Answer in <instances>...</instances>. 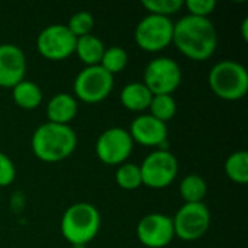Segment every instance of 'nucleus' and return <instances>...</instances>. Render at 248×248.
Returning a JSON list of instances; mask_svg holds the SVG:
<instances>
[{
  "mask_svg": "<svg viewBox=\"0 0 248 248\" xmlns=\"http://www.w3.org/2000/svg\"><path fill=\"white\" fill-rule=\"evenodd\" d=\"M26 58L23 51L13 44H0V87L13 89L25 80Z\"/></svg>",
  "mask_w": 248,
  "mask_h": 248,
  "instance_id": "nucleus-13",
  "label": "nucleus"
},
{
  "mask_svg": "<svg viewBox=\"0 0 248 248\" xmlns=\"http://www.w3.org/2000/svg\"><path fill=\"white\" fill-rule=\"evenodd\" d=\"M206 192H208L206 182L198 174H189L180 183V195L186 203L203 202Z\"/></svg>",
  "mask_w": 248,
  "mask_h": 248,
  "instance_id": "nucleus-19",
  "label": "nucleus"
},
{
  "mask_svg": "<svg viewBox=\"0 0 248 248\" xmlns=\"http://www.w3.org/2000/svg\"><path fill=\"white\" fill-rule=\"evenodd\" d=\"M189 10V15L198 17H208L217 7L215 0H186L185 4Z\"/></svg>",
  "mask_w": 248,
  "mask_h": 248,
  "instance_id": "nucleus-26",
  "label": "nucleus"
},
{
  "mask_svg": "<svg viewBox=\"0 0 248 248\" xmlns=\"http://www.w3.org/2000/svg\"><path fill=\"white\" fill-rule=\"evenodd\" d=\"M115 180H116V185L121 189H125V190H135V189H138L140 186H142L140 166L132 164V163L121 164L118 167V170H116Z\"/></svg>",
  "mask_w": 248,
  "mask_h": 248,
  "instance_id": "nucleus-23",
  "label": "nucleus"
},
{
  "mask_svg": "<svg viewBox=\"0 0 248 248\" xmlns=\"http://www.w3.org/2000/svg\"><path fill=\"white\" fill-rule=\"evenodd\" d=\"M225 173L227 176L240 185H246L248 182V153L247 151H235L225 161Z\"/></svg>",
  "mask_w": 248,
  "mask_h": 248,
  "instance_id": "nucleus-20",
  "label": "nucleus"
},
{
  "mask_svg": "<svg viewBox=\"0 0 248 248\" xmlns=\"http://www.w3.org/2000/svg\"><path fill=\"white\" fill-rule=\"evenodd\" d=\"M173 26L170 17L148 15L135 28V42L147 52H158L173 42Z\"/></svg>",
  "mask_w": 248,
  "mask_h": 248,
  "instance_id": "nucleus-6",
  "label": "nucleus"
},
{
  "mask_svg": "<svg viewBox=\"0 0 248 248\" xmlns=\"http://www.w3.org/2000/svg\"><path fill=\"white\" fill-rule=\"evenodd\" d=\"M128 64V54L124 48L121 46H109V48H105V52L102 55V60H100V67L103 70H106L109 74L115 76L121 71L125 70Z\"/></svg>",
  "mask_w": 248,
  "mask_h": 248,
  "instance_id": "nucleus-22",
  "label": "nucleus"
},
{
  "mask_svg": "<svg viewBox=\"0 0 248 248\" xmlns=\"http://www.w3.org/2000/svg\"><path fill=\"white\" fill-rule=\"evenodd\" d=\"M77 109H78V105L74 96L68 93H58L46 105L48 122L68 125L76 118Z\"/></svg>",
  "mask_w": 248,
  "mask_h": 248,
  "instance_id": "nucleus-15",
  "label": "nucleus"
},
{
  "mask_svg": "<svg viewBox=\"0 0 248 248\" xmlns=\"http://www.w3.org/2000/svg\"><path fill=\"white\" fill-rule=\"evenodd\" d=\"M211 90L224 100H238L248 92V73L237 61L225 60L212 67L208 76Z\"/></svg>",
  "mask_w": 248,
  "mask_h": 248,
  "instance_id": "nucleus-4",
  "label": "nucleus"
},
{
  "mask_svg": "<svg viewBox=\"0 0 248 248\" xmlns=\"http://www.w3.org/2000/svg\"><path fill=\"white\" fill-rule=\"evenodd\" d=\"M76 96L86 103L105 100L113 89V76L100 65H90L81 70L74 80Z\"/></svg>",
  "mask_w": 248,
  "mask_h": 248,
  "instance_id": "nucleus-8",
  "label": "nucleus"
},
{
  "mask_svg": "<svg viewBox=\"0 0 248 248\" xmlns=\"http://www.w3.org/2000/svg\"><path fill=\"white\" fill-rule=\"evenodd\" d=\"M173 44L193 61L209 60L218 45V33L209 17L183 16L173 26Z\"/></svg>",
  "mask_w": 248,
  "mask_h": 248,
  "instance_id": "nucleus-1",
  "label": "nucleus"
},
{
  "mask_svg": "<svg viewBox=\"0 0 248 248\" xmlns=\"http://www.w3.org/2000/svg\"><path fill=\"white\" fill-rule=\"evenodd\" d=\"M132 141L145 145V147H160L167 141V125L154 116L140 115L137 116L132 124L131 129L128 131Z\"/></svg>",
  "mask_w": 248,
  "mask_h": 248,
  "instance_id": "nucleus-14",
  "label": "nucleus"
},
{
  "mask_svg": "<svg viewBox=\"0 0 248 248\" xmlns=\"http://www.w3.org/2000/svg\"><path fill=\"white\" fill-rule=\"evenodd\" d=\"M93 25H94V19H93V15L90 12H86V10H81V12H77L74 13L68 23L65 25L68 28V31L76 36V38H80V36H84V35H89L90 31L93 29Z\"/></svg>",
  "mask_w": 248,
  "mask_h": 248,
  "instance_id": "nucleus-24",
  "label": "nucleus"
},
{
  "mask_svg": "<svg viewBox=\"0 0 248 248\" xmlns=\"http://www.w3.org/2000/svg\"><path fill=\"white\" fill-rule=\"evenodd\" d=\"M148 109L151 112V116L167 124L170 119L174 118L177 112V103L171 94H155L153 96Z\"/></svg>",
  "mask_w": 248,
  "mask_h": 248,
  "instance_id": "nucleus-21",
  "label": "nucleus"
},
{
  "mask_svg": "<svg viewBox=\"0 0 248 248\" xmlns=\"http://www.w3.org/2000/svg\"><path fill=\"white\" fill-rule=\"evenodd\" d=\"M171 219L174 237L183 241H195L203 237L211 225V214L203 202L185 203Z\"/></svg>",
  "mask_w": 248,
  "mask_h": 248,
  "instance_id": "nucleus-7",
  "label": "nucleus"
},
{
  "mask_svg": "<svg viewBox=\"0 0 248 248\" xmlns=\"http://www.w3.org/2000/svg\"><path fill=\"white\" fill-rule=\"evenodd\" d=\"M248 17H246L244 20H243V25H241V33H243V38H244V41H248Z\"/></svg>",
  "mask_w": 248,
  "mask_h": 248,
  "instance_id": "nucleus-28",
  "label": "nucleus"
},
{
  "mask_svg": "<svg viewBox=\"0 0 248 248\" xmlns=\"http://www.w3.org/2000/svg\"><path fill=\"white\" fill-rule=\"evenodd\" d=\"M153 99V93L141 81H132L126 84L121 92V103L124 108L132 112H142L148 109Z\"/></svg>",
  "mask_w": 248,
  "mask_h": 248,
  "instance_id": "nucleus-16",
  "label": "nucleus"
},
{
  "mask_svg": "<svg viewBox=\"0 0 248 248\" xmlns=\"http://www.w3.org/2000/svg\"><path fill=\"white\" fill-rule=\"evenodd\" d=\"M12 97L15 103L26 110L36 109L42 102V90L39 86L29 80H22L12 89Z\"/></svg>",
  "mask_w": 248,
  "mask_h": 248,
  "instance_id": "nucleus-18",
  "label": "nucleus"
},
{
  "mask_svg": "<svg viewBox=\"0 0 248 248\" xmlns=\"http://www.w3.org/2000/svg\"><path fill=\"white\" fill-rule=\"evenodd\" d=\"M142 83L153 93V96L171 94L182 83L180 65L167 57L154 58L145 67Z\"/></svg>",
  "mask_w": 248,
  "mask_h": 248,
  "instance_id": "nucleus-9",
  "label": "nucleus"
},
{
  "mask_svg": "<svg viewBox=\"0 0 248 248\" xmlns=\"http://www.w3.org/2000/svg\"><path fill=\"white\" fill-rule=\"evenodd\" d=\"M137 237L144 247H167L174 238L173 219L163 214H150L138 222Z\"/></svg>",
  "mask_w": 248,
  "mask_h": 248,
  "instance_id": "nucleus-12",
  "label": "nucleus"
},
{
  "mask_svg": "<svg viewBox=\"0 0 248 248\" xmlns=\"http://www.w3.org/2000/svg\"><path fill=\"white\" fill-rule=\"evenodd\" d=\"M140 170L144 186L150 189H164L177 177L179 163L170 151L157 150L145 157Z\"/></svg>",
  "mask_w": 248,
  "mask_h": 248,
  "instance_id": "nucleus-5",
  "label": "nucleus"
},
{
  "mask_svg": "<svg viewBox=\"0 0 248 248\" xmlns=\"http://www.w3.org/2000/svg\"><path fill=\"white\" fill-rule=\"evenodd\" d=\"M141 4L150 12V15L169 17L170 15L179 12L183 7L185 1L183 0H142Z\"/></svg>",
  "mask_w": 248,
  "mask_h": 248,
  "instance_id": "nucleus-25",
  "label": "nucleus"
},
{
  "mask_svg": "<svg viewBox=\"0 0 248 248\" xmlns=\"http://www.w3.org/2000/svg\"><path fill=\"white\" fill-rule=\"evenodd\" d=\"M16 177V167L12 160L0 151V187H6L13 183Z\"/></svg>",
  "mask_w": 248,
  "mask_h": 248,
  "instance_id": "nucleus-27",
  "label": "nucleus"
},
{
  "mask_svg": "<svg viewBox=\"0 0 248 248\" xmlns=\"http://www.w3.org/2000/svg\"><path fill=\"white\" fill-rule=\"evenodd\" d=\"M100 230V214L96 206L78 202L65 209L61 218V234L73 246L89 244Z\"/></svg>",
  "mask_w": 248,
  "mask_h": 248,
  "instance_id": "nucleus-3",
  "label": "nucleus"
},
{
  "mask_svg": "<svg viewBox=\"0 0 248 248\" xmlns=\"http://www.w3.org/2000/svg\"><path fill=\"white\" fill-rule=\"evenodd\" d=\"M74 52L77 54L80 61L84 62L87 67L99 65L100 60H102V55L105 52V45L97 36L89 33V35L77 38Z\"/></svg>",
  "mask_w": 248,
  "mask_h": 248,
  "instance_id": "nucleus-17",
  "label": "nucleus"
},
{
  "mask_svg": "<svg viewBox=\"0 0 248 248\" xmlns=\"http://www.w3.org/2000/svg\"><path fill=\"white\" fill-rule=\"evenodd\" d=\"M32 151L45 163H57L71 155L77 147V135L70 125L46 122L32 135Z\"/></svg>",
  "mask_w": 248,
  "mask_h": 248,
  "instance_id": "nucleus-2",
  "label": "nucleus"
},
{
  "mask_svg": "<svg viewBox=\"0 0 248 248\" xmlns=\"http://www.w3.org/2000/svg\"><path fill=\"white\" fill-rule=\"evenodd\" d=\"M77 38L68 31L65 25L54 23L41 31L36 39L39 54L51 61H61L68 58L76 51Z\"/></svg>",
  "mask_w": 248,
  "mask_h": 248,
  "instance_id": "nucleus-10",
  "label": "nucleus"
},
{
  "mask_svg": "<svg viewBox=\"0 0 248 248\" xmlns=\"http://www.w3.org/2000/svg\"><path fill=\"white\" fill-rule=\"evenodd\" d=\"M134 141L126 129L113 126L102 132L96 142V155L108 166H121L132 153Z\"/></svg>",
  "mask_w": 248,
  "mask_h": 248,
  "instance_id": "nucleus-11",
  "label": "nucleus"
}]
</instances>
